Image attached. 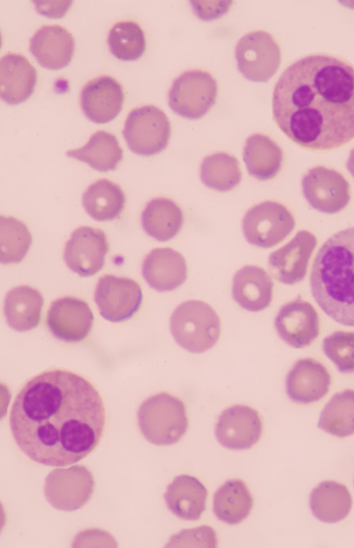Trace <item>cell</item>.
I'll return each mask as SVG.
<instances>
[{"mask_svg":"<svg viewBox=\"0 0 354 548\" xmlns=\"http://www.w3.org/2000/svg\"><path fill=\"white\" fill-rule=\"evenodd\" d=\"M317 426L338 437L354 434V390L335 393L321 412Z\"/></svg>","mask_w":354,"mask_h":548,"instance_id":"32","label":"cell"},{"mask_svg":"<svg viewBox=\"0 0 354 548\" xmlns=\"http://www.w3.org/2000/svg\"><path fill=\"white\" fill-rule=\"evenodd\" d=\"M331 376L326 366L311 357L297 360L288 371L286 391L294 402L308 404L322 399L329 391Z\"/></svg>","mask_w":354,"mask_h":548,"instance_id":"19","label":"cell"},{"mask_svg":"<svg viewBox=\"0 0 354 548\" xmlns=\"http://www.w3.org/2000/svg\"><path fill=\"white\" fill-rule=\"evenodd\" d=\"M86 213L97 221H109L118 217L125 205V195L121 187L108 180L92 183L82 196Z\"/></svg>","mask_w":354,"mask_h":548,"instance_id":"31","label":"cell"},{"mask_svg":"<svg viewBox=\"0 0 354 548\" xmlns=\"http://www.w3.org/2000/svg\"><path fill=\"white\" fill-rule=\"evenodd\" d=\"M66 155L98 171L107 172L118 167L123 158V150L113 134L101 130L93 134L84 146L69 150Z\"/></svg>","mask_w":354,"mask_h":548,"instance_id":"29","label":"cell"},{"mask_svg":"<svg viewBox=\"0 0 354 548\" xmlns=\"http://www.w3.org/2000/svg\"><path fill=\"white\" fill-rule=\"evenodd\" d=\"M29 51L41 66L59 70L70 64L75 52V40L64 27L44 25L32 36Z\"/></svg>","mask_w":354,"mask_h":548,"instance_id":"21","label":"cell"},{"mask_svg":"<svg viewBox=\"0 0 354 548\" xmlns=\"http://www.w3.org/2000/svg\"><path fill=\"white\" fill-rule=\"evenodd\" d=\"M243 157L250 176L259 180H268L281 170L283 153L281 147L268 135L253 133L245 140Z\"/></svg>","mask_w":354,"mask_h":548,"instance_id":"26","label":"cell"},{"mask_svg":"<svg viewBox=\"0 0 354 548\" xmlns=\"http://www.w3.org/2000/svg\"><path fill=\"white\" fill-rule=\"evenodd\" d=\"M183 222L181 208L167 198H156L149 201L141 216L142 225L146 233L161 242L176 236Z\"/></svg>","mask_w":354,"mask_h":548,"instance_id":"27","label":"cell"},{"mask_svg":"<svg viewBox=\"0 0 354 548\" xmlns=\"http://www.w3.org/2000/svg\"><path fill=\"white\" fill-rule=\"evenodd\" d=\"M279 337L295 348L309 346L320 331L319 317L313 305L301 296L283 305L274 319Z\"/></svg>","mask_w":354,"mask_h":548,"instance_id":"15","label":"cell"},{"mask_svg":"<svg viewBox=\"0 0 354 548\" xmlns=\"http://www.w3.org/2000/svg\"><path fill=\"white\" fill-rule=\"evenodd\" d=\"M80 106L86 117L97 124L107 123L120 113L124 101L122 85L102 75L88 82L80 92Z\"/></svg>","mask_w":354,"mask_h":548,"instance_id":"18","label":"cell"},{"mask_svg":"<svg viewBox=\"0 0 354 548\" xmlns=\"http://www.w3.org/2000/svg\"><path fill=\"white\" fill-rule=\"evenodd\" d=\"M317 245V238L313 233L305 229L299 231L287 244L270 254L268 265L273 276L290 285L303 281Z\"/></svg>","mask_w":354,"mask_h":548,"instance_id":"16","label":"cell"},{"mask_svg":"<svg viewBox=\"0 0 354 548\" xmlns=\"http://www.w3.org/2000/svg\"><path fill=\"white\" fill-rule=\"evenodd\" d=\"M274 283L262 267L248 265L239 270L232 280L234 300L244 310L261 312L270 306L273 298Z\"/></svg>","mask_w":354,"mask_h":548,"instance_id":"22","label":"cell"},{"mask_svg":"<svg viewBox=\"0 0 354 548\" xmlns=\"http://www.w3.org/2000/svg\"><path fill=\"white\" fill-rule=\"evenodd\" d=\"M346 169L354 178V148L350 151L346 162Z\"/></svg>","mask_w":354,"mask_h":548,"instance_id":"38","label":"cell"},{"mask_svg":"<svg viewBox=\"0 0 354 548\" xmlns=\"http://www.w3.org/2000/svg\"><path fill=\"white\" fill-rule=\"evenodd\" d=\"M138 423L145 439L156 445L177 443L188 428L186 407L178 397L167 393L149 397L138 410Z\"/></svg>","mask_w":354,"mask_h":548,"instance_id":"4","label":"cell"},{"mask_svg":"<svg viewBox=\"0 0 354 548\" xmlns=\"http://www.w3.org/2000/svg\"><path fill=\"white\" fill-rule=\"evenodd\" d=\"M188 270L183 256L169 247L150 251L142 264V275L153 290L162 292L173 291L187 278Z\"/></svg>","mask_w":354,"mask_h":548,"instance_id":"20","label":"cell"},{"mask_svg":"<svg viewBox=\"0 0 354 548\" xmlns=\"http://www.w3.org/2000/svg\"><path fill=\"white\" fill-rule=\"evenodd\" d=\"M272 108L279 129L304 149L346 145L354 139V66L325 53L297 59L276 82Z\"/></svg>","mask_w":354,"mask_h":548,"instance_id":"2","label":"cell"},{"mask_svg":"<svg viewBox=\"0 0 354 548\" xmlns=\"http://www.w3.org/2000/svg\"><path fill=\"white\" fill-rule=\"evenodd\" d=\"M122 134L131 151L153 155L167 147L171 124L163 111L154 105H145L129 113Z\"/></svg>","mask_w":354,"mask_h":548,"instance_id":"6","label":"cell"},{"mask_svg":"<svg viewBox=\"0 0 354 548\" xmlns=\"http://www.w3.org/2000/svg\"><path fill=\"white\" fill-rule=\"evenodd\" d=\"M169 328L175 341L192 353H203L217 343L221 334V320L207 303L189 300L174 310Z\"/></svg>","mask_w":354,"mask_h":548,"instance_id":"5","label":"cell"},{"mask_svg":"<svg viewBox=\"0 0 354 548\" xmlns=\"http://www.w3.org/2000/svg\"><path fill=\"white\" fill-rule=\"evenodd\" d=\"M295 226V219L289 209L270 200L253 206L242 221L243 232L248 243L266 249L282 242Z\"/></svg>","mask_w":354,"mask_h":548,"instance_id":"9","label":"cell"},{"mask_svg":"<svg viewBox=\"0 0 354 548\" xmlns=\"http://www.w3.org/2000/svg\"><path fill=\"white\" fill-rule=\"evenodd\" d=\"M263 425L259 413L253 408L236 404L220 414L215 428L219 443L232 450H245L259 442Z\"/></svg>","mask_w":354,"mask_h":548,"instance_id":"17","label":"cell"},{"mask_svg":"<svg viewBox=\"0 0 354 548\" xmlns=\"http://www.w3.org/2000/svg\"><path fill=\"white\" fill-rule=\"evenodd\" d=\"M94 487L91 472L86 466L77 464L52 471L45 480L44 495L54 508L72 511L89 500Z\"/></svg>","mask_w":354,"mask_h":548,"instance_id":"12","label":"cell"},{"mask_svg":"<svg viewBox=\"0 0 354 548\" xmlns=\"http://www.w3.org/2000/svg\"><path fill=\"white\" fill-rule=\"evenodd\" d=\"M107 42L111 53L123 61L139 59L146 49L145 32L133 21L115 23L109 32Z\"/></svg>","mask_w":354,"mask_h":548,"instance_id":"34","label":"cell"},{"mask_svg":"<svg viewBox=\"0 0 354 548\" xmlns=\"http://www.w3.org/2000/svg\"><path fill=\"white\" fill-rule=\"evenodd\" d=\"M235 57L238 69L245 78L266 82L277 71L281 53L273 36L258 30L239 39L235 47Z\"/></svg>","mask_w":354,"mask_h":548,"instance_id":"8","label":"cell"},{"mask_svg":"<svg viewBox=\"0 0 354 548\" xmlns=\"http://www.w3.org/2000/svg\"><path fill=\"white\" fill-rule=\"evenodd\" d=\"M44 297L35 288L19 285L6 295L4 314L8 325L15 330L25 332L35 328L40 323Z\"/></svg>","mask_w":354,"mask_h":548,"instance_id":"25","label":"cell"},{"mask_svg":"<svg viewBox=\"0 0 354 548\" xmlns=\"http://www.w3.org/2000/svg\"><path fill=\"white\" fill-rule=\"evenodd\" d=\"M348 488L333 480H324L315 487L310 495V507L318 520L334 523L344 520L352 508Z\"/></svg>","mask_w":354,"mask_h":548,"instance_id":"28","label":"cell"},{"mask_svg":"<svg viewBox=\"0 0 354 548\" xmlns=\"http://www.w3.org/2000/svg\"><path fill=\"white\" fill-rule=\"evenodd\" d=\"M217 92V82L210 73L189 70L173 81L168 93V104L183 117L198 119L214 105Z\"/></svg>","mask_w":354,"mask_h":548,"instance_id":"7","label":"cell"},{"mask_svg":"<svg viewBox=\"0 0 354 548\" xmlns=\"http://www.w3.org/2000/svg\"><path fill=\"white\" fill-rule=\"evenodd\" d=\"M310 286L326 314L341 325L354 327V227L323 243L313 263Z\"/></svg>","mask_w":354,"mask_h":548,"instance_id":"3","label":"cell"},{"mask_svg":"<svg viewBox=\"0 0 354 548\" xmlns=\"http://www.w3.org/2000/svg\"><path fill=\"white\" fill-rule=\"evenodd\" d=\"M217 545L215 531L209 526L184 529L173 536L169 547H214Z\"/></svg>","mask_w":354,"mask_h":548,"instance_id":"37","label":"cell"},{"mask_svg":"<svg viewBox=\"0 0 354 548\" xmlns=\"http://www.w3.org/2000/svg\"><path fill=\"white\" fill-rule=\"evenodd\" d=\"M200 177L205 186L224 192L239 184L242 173L236 158L225 152H218L203 159Z\"/></svg>","mask_w":354,"mask_h":548,"instance_id":"33","label":"cell"},{"mask_svg":"<svg viewBox=\"0 0 354 548\" xmlns=\"http://www.w3.org/2000/svg\"><path fill=\"white\" fill-rule=\"evenodd\" d=\"M301 186L308 204L324 214L341 211L351 198L348 181L337 170L324 166L308 170L303 176Z\"/></svg>","mask_w":354,"mask_h":548,"instance_id":"11","label":"cell"},{"mask_svg":"<svg viewBox=\"0 0 354 548\" xmlns=\"http://www.w3.org/2000/svg\"><path fill=\"white\" fill-rule=\"evenodd\" d=\"M143 294L133 279L104 274L96 284L94 300L101 316L113 323L131 319L140 310Z\"/></svg>","mask_w":354,"mask_h":548,"instance_id":"10","label":"cell"},{"mask_svg":"<svg viewBox=\"0 0 354 548\" xmlns=\"http://www.w3.org/2000/svg\"><path fill=\"white\" fill-rule=\"evenodd\" d=\"M207 490L196 478L176 476L167 487L164 498L169 509L177 517L196 520L205 510Z\"/></svg>","mask_w":354,"mask_h":548,"instance_id":"24","label":"cell"},{"mask_svg":"<svg viewBox=\"0 0 354 548\" xmlns=\"http://www.w3.org/2000/svg\"><path fill=\"white\" fill-rule=\"evenodd\" d=\"M94 321L88 304L83 299L65 296L54 300L46 316L52 334L65 342H79L90 333Z\"/></svg>","mask_w":354,"mask_h":548,"instance_id":"14","label":"cell"},{"mask_svg":"<svg viewBox=\"0 0 354 548\" xmlns=\"http://www.w3.org/2000/svg\"><path fill=\"white\" fill-rule=\"evenodd\" d=\"M253 506V498L245 483L239 479L226 481L215 492L213 511L221 521L236 525L245 520Z\"/></svg>","mask_w":354,"mask_h":548,"instance_id":"30","label":"cell"},{"mask_svg":"<svg viewBox=\"0 0 354 548\" xmlns=\"http://www.w3.org/2000/svg\"><path fill=\"white\" fill-rule=\"evenodd\" d=\"M109 249L103 230L82 226L75 229L66 243L64 260L67 267L80 276H91L102 269Z\"/></svg>","mask_w":354,"mask_h":548,"instance_id":"13","label":"cell"},{"mask_svg":"<svg viewBox=\"0 0 354 548\" xmlns=\"http://www.w3.org/2000/svg\"><path fill=\"white\" fill-rule=\"evenodd\" d=\"M37 70L26 57L8 53L0 60V95L8 104H18L34 92Z\"/></svg>","mask_w":354,"mask_h":548,"instance_id":"23","label":"cell"},{"mask_svg":"<svg viewBox=\"0 0 354 548\" xmlns=\"http://www.w3.org/2000/svg\"><path fill=\"white\" fill-rule=\"evenodd\" d=\"M106 419L93 383L80 373L54 367L22 384L8 421L11 436L26 456L44 466L64 467L95 450Z\"/></svg>","mask_w":354,"mask_h":548,"instance_id":"1","label":"cell"},{"mask_svg":"<svg viewBox=\"0 0 354 548\" xmlns=\"http://www.w3.org/2000/svg\"><path fill=\"white\" fill-rule=\"evenodd\" d=\"M322 349L339 372L344 374L354 372V332H333L324 339Z\"/></svg>","mask_w":354,"mask_h":548,"instance_id":"36","label":"cell"},{"mask_svg":"<svg viewBox=\"0 0 354 548\" xmlns=\"http://www.w3.org/2000/svg\"><path fill=\"white\" fill-rule=\"evenodd\" d=\"M31 243V234L23 222L12 216H0V260L2 263L21 262Z\"/></svg>","mask_w":354,"mask_h":548,"instance_id":"35","label":"cell"}]
</instances>
